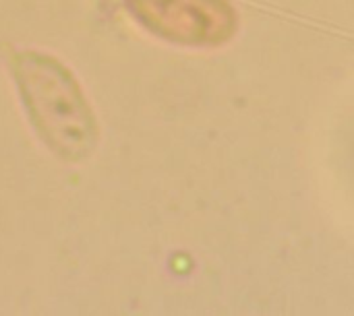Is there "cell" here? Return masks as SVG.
Instances as JSON below:
<instances>
[{"instance_id":"1","label":"cell","mask_w":354,"mask_h":316,"mask_svg":"<svg viewBox=\"0 0 354 316\" xmlns=\"http://www.w3.org/2000/svg\"><path fill=\"white\" fill-rule=\"evenodd\" d=\"M15 77L29 118L60 153L79 155L93 137V118L77 83L56 60L41 54H19Z\"/></svg>"},{"instance_id":"2","label":"cell","mask_w":354,"mask_h":316,"mask_svg":"<svg viewBox=\"0 0 354 316\" xmlns=\"http://www.w3.org/2000/svg\"><path fill=\"white\" fill-rule=\"evenodd\" d=\"M127 4L153 35L183 46H220L239 27V14L228 0H127Z\"/></svg>"}]
</instances>
